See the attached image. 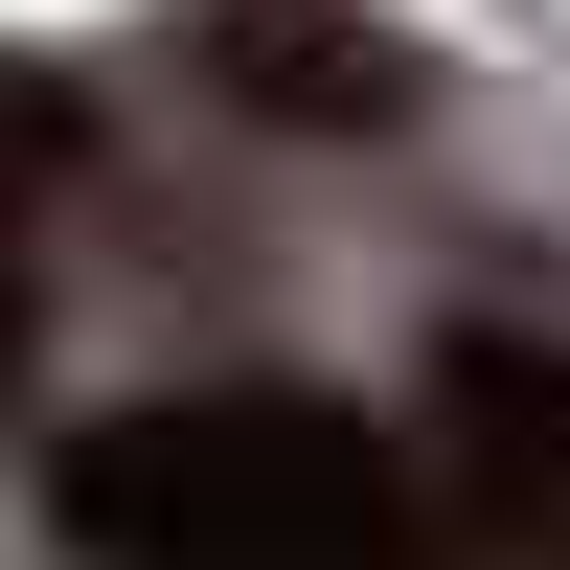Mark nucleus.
Returning <instances> with one entry per match:
<instances>
[{
  "instance_id": "obj_1",
  "label": "nucleus",
  "mask_w": 570,
  "mask_h": 570,
  "mask_svg": "<svg viewBox=\"0 0 570 570\" xmlns=\"http://www.w3.org/2000/svg\"><path fill=\"white\" fill-rule=\"evenodd\" d=\"M46 525L91 570H389L411 548V480L365 411L320 389H160V411H91Z\"/></svg>"
},
{
  "instance_id": "obj_2",
  "label": "nucleus",
  "mask_w": 570,
  "mask_h": 570,
  "mask_svg": "<svg viewBox=\"0 0 570 570\" xmlns=\"http://www.w3.org/2000/svg\"><path fill=\"white\" fill-rule=\"evenodd\" d=\"M183 69H206L252 137H389L411 91H434L365 0H183Z\"/></svg>"
},
{
  "instance_id": "obj_3",
  "label": "nucleus",
  "mask_w": 570,
  "mask_h": 570,
  "mask_svg": "<svg viewBox=\"0 0 570 570\" xmlns=\"http://www.w3.org/2000/svg\"><path fill=\"white\" fill-rule=\"evenodd\" d=\"M434 434H456V480H480V525L570 548V343L456 320V343H434Z\"/></svg>"
},
{
  "instance_id": "obj_4",
  "label": "nucleus",
  "mask_w": 570,
  "mask_h": 570,
  "mask_svg": "<svg viewBox=\"0 0 570 570\" xmlns=\"http://www.w3.org/2000/svg\"><path fill=\"white\" fill-rule=\"evenodd\" d=\"M69 137H91L69 91H46V69H0V206H23V183H69Z\"/></svg>"
},
{
  "instance_id": "obj_5",
  "label": "nucleus",
  "mask_w": 570,
  "mask_h": 570,
  "mask_svg": "<svg viewBox=\"0 0 570 570\" xmlns=\"http://www.w3.org/2000/svg\"><path fill=\"white\" fill-rule=\"evenodd\" d=\"M0 389H23V297H0Z\"/></svg>"
}]
</instances>
